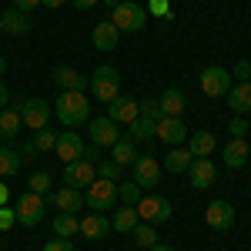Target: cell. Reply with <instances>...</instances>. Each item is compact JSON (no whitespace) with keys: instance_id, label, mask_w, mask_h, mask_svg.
I'll return each mask as SVG.
<instances>
[{"instance_id":"obj_1","label":"cell","mask_w":251,"mask_h":251,"mask_svg":"<svg viewBox=\"0 0 251 251\" xmlns=\"http://www.w3.org/2000/svg\"><path fill=\"white\" fill-rule=\"evenodd\" d=\"M54 114L64 127H80L84 121H91V100L80 91H60V97L54 100Z\"/></svg>"},{"instance_id":"obj_2","label":"cell","mask_w":251,"mask_h":251,"mask_svg":"<svg viewBox=\"0 0 251 251\" xmlns=\"http://www.w3.org/2000/svg\"><path fill=\"white\" fill-rule=\"evenodd\" d=\"M111 24H114L121 34H137L148 24V7L144 3H134V0H121L114 10H111Z\"/></svg>"},{"instance_id":"obj_3","label":"cell","mask_w":251,"mask_h":251,"mask_svg":"<svg viewBox=\"0 0 251 251\" xmlns=\"http://www.w3.org/2000/svg\"><path fill=\"white\" fill-rule=\"evenodd\" d=\"M91 94L97 97V100H104V104H111L117 94H121V74H117V67H111V64H100L94 74H91Z\"/></svg>"},{"instance_id":"obj_4","label":"cell","mask_w":251,"mask_h":251,"mask_svg":"<svg viewBox=\"0 0 251 251\" xmlns=\"http://www.w3.org/2000/svg\"><path fill=\"white\" fill-rule=\"evenodd\" d=\"M114 204H117V181L94 177V181L84 188V208L104 214V208H114Z\"/></svg>"},{"instance_id":"obj_5","label":"cell","mask_w":251,"mask_h":251,"mask_svg":"<svg viewBox=\"0 0 251 251\" xmlns=\"http://www.w3.org/2000/svg\"><path fill=\"white\" fill-rule=\"evenodd\" d=\"M17 107H20L24 127H30V131H44L47 127V121H50V104L47 100H40V97H20Z\"/></svg>"},{"instance_id":"obj_6","label":"cell","mask_w":251,"mask_h":251,"mask_svg":"<svg viewBox=\"0 0 251 251\" xmlns=\"http://www.w3.org/2000/svg\"><path fill=\"white\" fill-rule=\"evenodd\" d=\"M44 208H47V198L44 194H34V191H27V194H20L17 198V225H27V228H34V225H40L44 221Z\"/></svg>"},{"instance_id":"obj_7","label":"cell","mask_w":251,"mask_h":251,"mask_svg":"<svg viewBox=\"0 0 251 251\" xmlns=\"http://www.w3.org/2000/svg\"><path fill=\"white\" fill-rule=\"evenodd\" d=\"M134 208H137V218L148 221V225H157V221H168L171 218V201L161 198V194H144Z\"/></svg>"},{"instance_id":"obj_8","label":"cell","mask_w":251,"mask_h":251,"mask_svg":"<svg viewBox=\"0 0 251 251\" xmlns=\"http://www.w3.org/2000/svg\"><path fill=\"white\" fill-rule=\"evenodd\" d=\"M87 137H91V144H97V148H114L117 141H121V127H117L111 117H94L91 124H87Z\"/></svg>"},{"instance_id":"obj_9","label":"cell","mask_w":251,"mask_h":251,"mask_svg":"<svg viewBox=\"0 0 251 251\" xmlns=\"http://www.w3.org/2000/svg\"><path fill=\"white\" fill-rule=\"evenodd\" d=\"M201 91L208 97H225L231 91V71H225V67H218V64L204 67V71H201Z\"/></svg>"},{"instance_id":"obj_10","label":"cell","mask_w":251,"mask_h":251,"mask_svg":"<svg viewBox=\"0 0 251 251\" xmlns=\"http://www.w3.org/2000/svg\"><path fill=\"white\" fill-rule=\"evenodd\" d=\"M94 177H97V164H91L87 157H77V161L64 164V184H67V188H77V191H84V188H87Z\"/></svg>"},{"instance_id":"obj_11","label":"cell","mask_w":251,"mask_h":251,"mask_svg":"<svg viewBox=\"0 0 251 251\" xmlns=\"http://www.w3.org/2000/svg\"><path fill=\"white\" fill-rule=\"evenodd\" d=\"M107 117L114 121V124H134L137 117H141V100H134V97H124V94H117L111 104H107Z\"/></svg>"},{"instance_id":"obj_12","label":"cell","mask_w":251,"mask_h":251,"mask_svg":"<svg viewBox=\"0 0 251 251\" xmlns=\"http://www.w3.org/2000/svg\"><path fill=\"white\" fill-rule=\"evenodd\" d=\"M204 221L211 225L214 231H228V228L234 225V208H231V201H225V198L211 201V204L204 208Z\"/></svg>"},{"instance_id":"obj_13","label":"cell","mask_w":251,"mask_h":251,"mask_svg":"<svg viewBox=\"0 0 251 251\" xmlns=\"http://www.w3.org/2000/svg\"><path fill=\"white\" fill-rule=\"evenodd\" d=\"M188 181H191V188H198V191L211 188L214 181H218V171H214L211 157H194L191 168H188Z\"/></svg>"},{"instance_id":"obj_14","label":"cell","mask_w":251,"mask_h":251,"mask_svg":"<svg viewBox=\"0 0 251 251\" xmlns=\"http://www.w3.org/2000/svg\"><path fill=\"white\" fill-rule=\"evenodd\" d=\"M131 168H134V181L141 188H154L157 181H161V164L151 154H137Z\"/></svg>"},{"instance_id":"obj_15","label":"cell","mask_w":251,"mask_h":251,"mask_svg":"<svg viewBox=\"0 0 251 251\" xmlns=\"http://www.w3.org/2000/svg\"><path fill=\"white\" fill-rule=\"evenodd\" d=\"M57 211H64V214H77L80 208H84V191H77V188H57V191H50V198H47Z\"/></svg>"},{"instance_id":"obj_16","label":"cell","mask_w":251,"mask_h":251,"mask_svg":"<svg viewBox=\"0 0 251 251\" xmlns=\"http://www.w3.org/2000/svg\"><path fill=\"white\" fill-rule=\"evenodd\" d=\"M154 137H161L164 144L177 148L181 141H188V124H184L181 117H161V121H157V131H154Z\"/></svg>"},{"instance_id":"obj_17","label":"cell","mask_w":251,"mask_h":251,"mask_svg":"<svg viewBox=\"0 0 251 251\" xmlns=\"http://www.w3.org/2000/svg\"><path fill=\"white\" fill-rule=\"evenodd\" d=\"M54 151H57V157L64 164H71V161L84 157V141H80V134H74V131H64V134H57Z\"/></svg>"},{"instance_id":"obj_18","label":"cell","mask_w":251,"mask_h":251,"mask_svg":"<svg viewBox=\"0 0 251 251\" xmlns=\"http://www.w3.org/2000/svg\"><path fill=\"white\" fill-rule=\"evenodd\" d=\"M91 40H94V47H97V50L111 54V50H117L121 30H117L111 20H100V24H94V30H91Z\"/></svg>"},{"instance_id":"obj_19","label":"cell","mask_w":251,"mask_h":251,"mask_svg":"<svg viewBox=\"0 0 251 251\" xmlns=\"http://www.w3.org/2000/svg\"><path fill=\"white\" fill-rule=\"evenodd\" d=\"M50 80L57 84L60 91H80V94H84V91H87V84H91V80L84 77L80 71H74V67H54Z\"/></svg>"},{"instance_id":"obj_20","label":"cell","mask_w":251,"mask_h":251,"mask_svg":"<svg viewBox=\"0 0 251 251\" xmlns=\"http://www.w3.org/2000/svg\"><path fill=\"white\" fill-rule=\"evenodd\" d=\"M107 231H111V221H107V214L91 211L87 218H80V234H84L87 241H100V238H107Z\"/></svg>"},{"instance_id":"obj_21","label":"cell","mask_w":251,"mask_h":251,"mask_svg":"<svg viewBox=\"0 0 251 251\" xmlns=\"http://www.w3.org/2000/svg\"><path fill=\"white\" fill-rule=\"evenodd\" d=\"M157 104H161V114L164 117H181L184 107H188V97H184V91H177V87H168L164 94L157 97Z\"/></svg>"},{"instance_id":"obj_22","label":"cell","mask_w":251,"mask_h":251,"mask_svg":"<svg viewBox=\"0 0 251 251\" xmlns=\"http://www.w3.org/2000/svg\"><path fill=\"white\" fill-rule=\"evenodd\" d=\"M228 107H231L234 114H248L251 111V80H241V84H238V87H231V91H228Z\"/></svg>"},{"instance_id":"obj_23","label":"cell","mask_w":251,"mask_h":251,"mask_svg":"<svg viewBox=\"0 0 251 251\" xmlns=\"http://www.w3.org/2000/svg\"><path fill=\"white\" fill-rule=\"evenodd\" d=\"M248 144H245V137H231L228 144H225V151H221V157H225V164L228 168H245L248 164Z\"/></svg>"},{"instance_id":"obj_24","label":"cell","mask_w":251,"mask_h":251,"mask_svg":"<svg viewBox=\"0 0 251 251\" xmlns=\"http://www.w3.org/2000/svg\"><path fill=\"white\" fill-rule=\"evenodd\" d=\"M0 17H3V34H10V37H27L30 34V17L24 10H7Z\"/></svg>"},{"instance_id":"obj_25","label":"cell","mask_w":251,"mask_h":251,"mask_svg":"<svg viewBox=\"0 0 251 251\" xmlns=\"http://www.w3.org/2000/svg\"><path fill=\"white\" fill-rule=\"evenodd\" d=\"M141 225V218H137V208H117V214L111 218V231H117V234H131Z\"/></svg>"},{"instance_id":"obj_26","label":"cell","mask_w":251,"mask_h":251,"mask_svg":"<svg viewBox=\"0 0 251 251\" xmlns=\"http://www.w3.org/2000/svg\"><path fill=\"white\" fill-rule=\"evenodd\" d=\"M214 148H218V141H214L211 131H194V134L188 137V151H191L194 157H208V154H214Z\"/></svg>"},{"instance_id":"obj_27","label":"cell","mask_w":251,"mask_h":251,"mask_svg":"<svg viewBox=\"0 0 251 251\" xmlns=\"http://www.w3.org/2000/svg\"><path fill=\"white\" fill-rule=\"evenodd\" d=\"M20 127H24V121H20V107H17V104H14V107L7 104V107L0 111V137H3V141H10Z\"/></svg>"},{"instance_id":"obj_28","label":"cell","mask_w":251,"mask_h":251,"mask_svg":"<svg viewBox=\"0 0 251 251\" xmlns=\"http://www.w3.org/2000/svg\"><path fill=\"white\" fill-rule=\"evenodd\" d=\"M191 161H194L191 151H184V148H171V151L164 154V168H168L171 174H181V171L191 168Z\"/></svg>"},{"instance_id":"obj_29","label":"cell","mask_w":251,"mask_h":251,"mask_svg":"<svg viewBox=\"0 0 251 251\" xmlns=\"http://www.w3.org/2000/svg\"><path fill=\"white\" fill-rule=\"evenodd\" d=\"M20 151L17 148H7V144H0V177H14L20 171Z\"/></svg>"},{"instance_id":"obj_30","label":"cell","mask_w":251,"mask_h":251,"mask_svg":"<svg viewBox=\"0 0 251 251\" xmlns=\"http://www.w3.org/2000/svg\"><path fill=\"white\" fill-rule=\"evenodd\" d=\"M154 131H157V121H148V117H137L134 124H131V127H127V137H131V141H151V137H154Z\"/></svg>"},{"instance_id":"obj_31","label":"cell","mask_w":251,"mask_h":251,"mask_svg":"<svg viewBox=\"0 0 251 251\" xmlns=\"http://www.w3.org/2000/svg\"><path fill=\"white\" fill-rule=\"evenodd\" d=\"M111 161H117L121 168L134 164V141H131V137H121L114 148H111Z\"/></svg>"},{"instance_id":"obj_32","label":"cell","mask_w":251,"mask_h":251,"mask_svg":"<svg viewBox=\"0 0 251 251\" xmlns=\"http://www.w3.org/2000/svg\"><path fill=\"white\" fill-rule=\"evenodd\" d=\"M54 234H57V238H74V234H80V221L74 214L60 211L57 218H54Z\"/></svg>"},{"instance_id":"obj_33","label":"cell","mask_w":251,"mask_h":251,"mask_svg":"<svg viewBox=\"0 0 251 251\" xmlns=\"http://www.w3.org/2000/svg\"><path fill=\"white\" fill-rule=\"evenodd\" d=\"M141 191H144V188H141L137 181H124V184H117V201H124V204H131V208H134L137 201L144 198Z\"/></svg>"},{"instance_id":"obj_34","label":"cell","mask_w":251,"mask_h":251,"mask_svg":"<svg viewBox=\"0 0 251 251\" xmlns=\"http://www.w3.org/2000/svg\"><path fill=\"white\" fill-rule=\"evenodd\" d=\"M50 184H54V177L47 171H34L27 177V191H34V194H50Z\"/></svg>"},{"instance_id":"obj_35","label":"cell","mask_w":251,"mask_h":251,"mask_svg":"<svg viewBox=\"0 0 251 251\" xmlns=\"http://www.w3.org/2000/svg\"><path fill=\"white\" fill-rule=\"evenodd\" d=\"M131 234H134V241L141 245V248H154V245H157V231H154V225H148V221L137 225Z\"/></svg>"},{"instance_id":"obj_36","label":"cell","mask_w":251,"mask_h":251,"mask_svg":"<svg viewBox=\"0 0 251 251\" xmlns=\"http://www.w3.org/2000/svg\"><path fill=\"white\" fill-rule=\"evenodd\" d=\"M121 171H124V168H121L117 161H111V157H104V161L97 164V177H104V181H117Z\"/></svg>"},{"instance_id":"obj_37","label":"cell","mask_w":251,"mask_h":251,"mask_svg":"<svg viewBox=\"0 0 251 251\" xmlns=\"http://www.w3.org/2000/svg\"><path fill=\"white\" fill-rule=\"evenodd\" d=\"M54 144H57V134L54 131H47V127L44 131H34V148L37 151H54Z\"/></svg>"},{"instance_id":"obj_38","label":"cell","mask_w":251,"mask_h":251,"mask_svg":"<svg viewBox=\"0 0 251 251\" xmlns=\"http://www.w3.org/2000/svg\"><path fill=\"white\" fill-rule=\"evenodd\" d=\"M148 17H161V20H171V3L168 0H148Z\"/></svg>"},{"instance_id":"obj_39","label":"cell","mask_w":251,"mask_h":251,"mask_svg":"<svg viewBox=\"0 0 251 251\" xmlns=\"http://www.w3.org/2000/svg\"><path fill=\"white\" fill-rule=\"evenodd\" d=\"M141 117H148V121H161V104H157V97H144L141 100Z\"/></svg>"},{"instance_id":"obj_40","label":"cell","mask_w":251,"mask_h":251,"mask_svg":"<svg viewBox=\"0 0 251 251\" xmlns=\"http://www.w3.org/2000/svg\"><path fill=\"white\" fill-rule=\"evenodd\" d=\"M248 127H251V124H248V121H245L241 114H234V117H231V124H228L231 137H245V134H248Z\"/></svg>"},{"instance_id":"obj_41","label":"cell","mask_w":251,"mask_h":251,"mask_svg":"<svg viewBox=\"0 0 251 251\" xmlns=\"http://www.w3.org/2000/svg\"><path fill=\"white\" fill-rule=\"evenodd\" d=\"M14 225H17V211L3 204V208H0V234L7 231V228H14Z\"/></svg>"},{"instance_id":"obj_42","label":"cell","mask_w":251,"mask_h":251,"mask_svg":"<svg viewBox=\"0 0 251 251\" xmlns=\"http://www.w3.org/2000/svg\"><path fill=\"white\" fill-rule=\"evenodd\" d=\"M231 77H238V84H241V80H251V60H238V64H234V71H231Z\"/></svg>"},{"instance_id":"obj_43","label":"cell","mask_w":251,"mask_h":251,"mask_svg":"<svg viewBox=\"0 0 251 251\" xmlns=\"http://www.w3.org/2000/svg\"><path fill=\"white\" fill-rule=\"evenodd\" d=\"M44 251H74V241L71 238H50L44 245Z\"/></svg>"},{"instance_id":"obj_44","label":"cell","mask_w":251,"mask_h":251,"mask_svg":"<svg viewBox=\"0 0 251 251\" xmlns=\"http://www.w3.org/2000/svg\"><path fill=\"white\" fill-rule=\"evenodd\" d=\"M84 157H87L91 164H100V161H104V148H97V144H91V148H84Z\"/></svg>"},{"instance_id":"obj_45","label":"cell","mask_w":251,"mask_h":251,"mask_svg":"<svg viewBox=\"0 0 251 251\" xmlns=\"http://www.w3.org/2000/svg\"><path fill=\"white\" fill-rule=\"evenodd\" d=\"M34 7H40V0H14V10H24V14H30Z\"/></svg>"},{"instance_id":"obj_46","label":"cell","mask_w":251,"mask_h":251,"mask_svg":"<svg viewBox=\"0 0 251 251\" xmlns=\"http://www.w3.org/2000/svg\"><path fill=\"white\" fill-rule=\"evenodd\" d=\"M71 3H74L77 10H91V7H97V3H100V0H71Z\"/></svg>"},{"instance_id":"obj_47","label":"cell","mask_w":251,"mask_h":251,"mask_svg":"<svg viewBox=\"0 0 251 251\" xmlns=\"http://www.w3.org/2000/svg\"><path fill=\"white\" fill-rule=\"evenodd\" d=\"M7 104H10V91H7V87H3V80H0V111H3Z\"/></svg>"},{"instance_id":"obj_48","label":"cell","mask_w":251,"mask_h":251,"mask_svg":"<svg viewBox=\"0 0 251 251\" xmlns=\"http://www.w3.org/2000/svg\"><path fill=\"white\" fill-rule=\"evenodd\" d=\"M64 3H67V0H40V7H47V10H57Z\"/></svg>"},{"instance_id":"obj_49","label":"cell","mask_w":251,"mask_h":251,"mask_svg":"<svg viewBox=\"0 0 251 251\" xmlns=\"http://www.w3.org/2000/svg\"><path fill=\"white\" fill-rule=\"evenodd\" d=\"M24 154H27V157H34V154H37V148H34V141H27V144L20 148V157H24Z\"/></svg>"},{"instance_id":"obj_50","label":"cell","mask_w":251,"mask_h":251,"mask_svg":"<svg viewBox=\"0 0 251 251\" xmlns=\"http://www.w3.org/2000/svg\"><path fill=\"white\" fill-rule=\"evenodd\" d=\"M7 201H10V188H7V184H3V181H0V208H3V204H7Z\"/></svg>"},{"instance_id":"obj_51","label":"cell","mask_w":251,"mask_h":251,"mask_svg":"<svg viewBox=\"0 0 251 251\" xmlns=\"http://www.w3.org/2000/svg\"><path fill=\"white\" fill-rule=\"evenodd\" d=\"M148 251H174V248H171V245H161V241H157L154 248H148Z\"/></svg>"},{"instance_id":"obj_52","label":"cell","mask_w":251,"mask_h":251,"mask_svg":"<svg viewBox=\"0 0 251 251\" xmlns=\"http://www.w3.org/2000/svg\"><path fill=\"white\" fill-rule=\"evenodd\" d=\"M3 71H7V60H3V57H0V74H3Z\"/></svg>"},{"instance_id":"obj_53","label":"cell","mask_w":251,"mask_h":251,"mask_svg":"<svg viewBox=\"0 0 251 251\" xmlns=\"http://www.w3.org/2000/svg\"><path fill=\"white\" fill-rule=\"evenodd\" d=\"M117 3H121V0H107V7H111V10H114V7H117Z\"/></svg>"},{"instance_id":"obj_54","label":"cell","mask_w":251,"mask_h":251,"mask_svg":"<svg viewBox=\"0 0 251 251\" xmlns=\"http://www.w3.org/2000/svg\"><path fill=\"white\" fill-rule=\"evenodd\" d=\"M0 30H3V17H0Z\"/></svg>"}]
</instances>
